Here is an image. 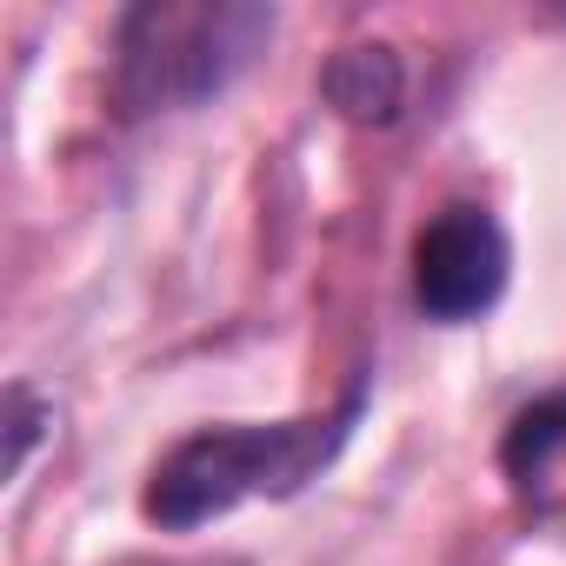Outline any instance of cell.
Segmentation results:
<instances>
[{"mask_svg":"<svg viewBox=\"0 0 566 566\" xmlns=\"http://www.w3.org/2000/svg\"><path fill=\"white\" fill-rule=\"evenodd\" d=\"M354 420H360V394H347L334 413H307V420L200 427L180 447H167V460L147 473L140 513L167 533H193V526L233 513L240 500H287L347 447Z\"/></svg>","mask_w":566,"mask_h":566,"instance_id":"6da1fadb","label":"cell"},{"mask_svg":"<svg viewBox=\"0 0 566 566\" xmlns=\"http://www.w3.org/2000/svg\"><path fill=\"white\" fill-rule=\"evenodd\" d=\"M273 34L260 8H134L114 41V101L120 114H167L220 94L253 48Z\"/></svg>","mask_w":566,"mask_h":566,"instance_id":"7a4b0ae2","label":"cell"},{"mask_svg":"<svg viewBox=\"0 0 566 566\" xmlns=\"http://www.w3.org/2000/svg\"><path fill=\"white\" fill-rule=\"evenodd\" d=\"M513 273V240L486 207H440L413 240V301L440 327L480 321Z\"/></svg>","mask_w":566,"mask_h":566,"instance_id":"3957f363","label":"cell"},{"mask_svg":"<svg viewBox=\"0 0 566 566\" xmlns=\"http://www.w3.org/2000/svg\"><path fill=\"white\" fill-rule=\"evenodd\" d=\"M500 473L526 526L566 533V394H546L513 413L500 440Z\"/></svg>","mask_w":566,"mask_h":566,"instance_id":"277c9868","label":"cell"},{"mask_svg":"<svg viewBox=\"0 0 566 566\" xmlns=\"http://www.w3.org/2000/svg\"><path fill=\"white\" fill-rule=\"evenodd\" d=\"M321 94L347 114V120H367V127H387L407 101V67L387 41H354L327 61L321 74Z\"/></svg>","mask_w":566,"mask_h":566,"instance_id":"5b68a950","label":"cell"}]
</instances>
